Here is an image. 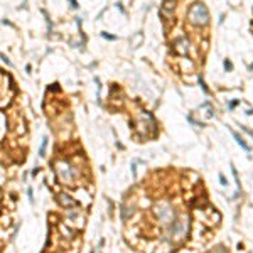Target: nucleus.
Instances as JSON below:
<instances>
[{"mask_svg": "<svg viewBox=\"0 0 253 253\" xmlns=\"http://www.w3.org/2000/svg\"><path fill=\"white\" fill-rule=\"evenodd\" d=\"M233 137H234V138H236V142H238L240 145L243 147L245 150H248V145H246V144H245V142H243V138H241V137H240V135H236V133H233Z\"/></svg>", "mask_w": 253, "mask_h": 253, "instance_id": "nucleus-2", "label": "nucleus"}, {"mask_svg": "<svg viewBox=\"0 0 253 253\" xmlns=\"http://www.w3.org/2000/svg\"><path fill=\"white\" fill-rule=\"evenodd\" d=\"M208 19H209V14H208V10L203 3H196V5H192V9L189 10V20L194 22V24L203 25L208 22Z\"/></svg>", "mask_w": 253, "mask_h": 253, "instance_id": "nucleus-1", "label": "nucleus"}]
</instances>
